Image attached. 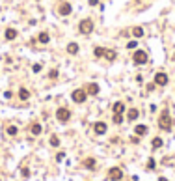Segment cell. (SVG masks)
Here are the masks:
<instances>
[{
  "instance_id": "obj_1",
  "label": "cell",
  "mask_w": 175,
  "mask_h": 181,
  "mask_svg": "<svg viewBox=\"0 0 175 181\" xmlns=\"http://www.w3.org/2000/svg\"><path fill=\"white\" fill-rule=\"evenodd\" d=\"M158 127L162 131H171V118H169V110L168 108L162 110V114L158 118Z\"/></svg>"
},
{
  "instance_id": "obj_2",
  "label": "cell",
  "mask_w": 175,
  "mask_h": 181,
  "mask_svg": "<svg viewBox=\"0 0 175 181\" xmlns=\"http://www.w3.org/2000/svg\"><path fill=\"white\" fill-rule=\"evenodd\" d=\"M78 32L80 34H91L93 32V21L91 19H82L80 22H78Z\"/></svg>"
},
{
  "instance_id": "obj_3",
  "label": "cell",
  "mask_w": 175,
  "mask_h": 181,
  "mask_svg": "<svg viewBox=\"0 0 175 181\" xmlns=\"http://www.w3.org/2000/svg\"><path fill=\"white\" fill-rule=\"evenodd\" d=\"M56 120H58L60 123H67V121L71 120V110L65 108V106L58 108V110H56Z\"/></svg>"
},
{
  "instance_id": "obj_4",
  "label": "cell",
  "mask_w": 175,
  "mask_h": 181,
  "mask_svg": "<svg viewBox=\"0 0 175 181\" xmlns=\"http://www.w3.org/2000/svg\"><path fill=\"white\" fill-rule=\"evenodd\" d=\"M147 60H149V56H147L145 51H136V52L132 54V62H134L136 65H143V64H147Z\"/></svg>"
},
{
  "instance_id": "obj_5",
  "label": "cell",
  "mask_w": 175,
  "mask_h": 181,
  "mask_svg": "<svg viewBox=\"0 0 175 181\" xmlns=\"http://www.w3.org/2000/svg\"><path fill=\"white\" fill-rule=\"evenodd\" d=\"M86 97H88V92H86V90H74V92L71 94V99L74 101V103H84L86 101Z\"/></svg>"
},
{
  "instance_id": "obj_6",
  "label": "cell",
  "mask_w": 175,
  "mask_h": 181,
  "mask_svg": "<svg viewBox=\"0 0 175 181\" xmlns=\"http://www.w3.org/2000/svg\"><path fill=\"white\" fill-rule=\"evenodd\" d=\"M121 177H123V170H121V168L112 166V168L108 170V179H110V181H121Z\"/></svg>"
},
{
  "instance_id": "obj_7",
  "label": "cell",
  "mask_w": 175,
  "mask_h": 181,
  "mask_svg": "<svg viewBox=\"0 0 175 181\" xmlns=\"http://www.w3.org/2000/svg\"><path fill=\"white\" fill-rule=\"evenodd\" d=\"M71 11H73V6H71L69 2H62V4H60V8H58V13H60L62 17L71 15Z\"/></svg>"
},
{
  "instance_id": "obj_8",
  "label": "cell",
  "mask_w": 175,
  "mask_h": 181,
  "mask_svg": "<svg viewBox=\"0 0 175 181\" xmlns=\"http://www.w3.org/2000/svg\"><path fill=\"white\" fill-rule=\"evenodd\" d=\"M155 84H157V86H166V84H168V75L162 73V71H158V73L155 75Z\"/></svg>"
},
{
  "instance_id": "obj_9",
  "label": "cell",
  "mask_w": 175,
  "mask_h": 181,
  "mask_svg": "<svg viewBox=\"0 0 175 181\" xmlns=\"http://www.w3.org/2000/svg\"><path fill=\"white\" fill-rule=\"evenodd\" d=\"M106 129H108V127H106V123H105V121H97V123L93 125L95 134H105V133H106Z\"/></svg>"
},
{
  "instance_id": "obj_10",
  "label": "cell",
  "mask_w": 175,
  "mask_h": 181,
  "mask_svg": "<svg viewBox=\"0 0 175 181\" xmlns=\"http://www.w3.org/2000/svg\"><path fill=\"white\" fill-rule=\"evenodd\" d=\"M17 36H19V32H17L15 28H8V30H6V34H4V37H6L8 41H13Z\"/></svg>"
},
{
  "instance_id": "obj_11",
  "label": "cell",
  "mask_w": 175,
  "mask_h": 181,
  "mask_svg": "<svg viewBox=\"0 0 175 181\" xmlns=\"http://www.w3.org/2000/svg\"><path fill=\"white\" fill-rule=\"evenodd\" d=\"M30 133L34 134V137H39V134L43 133V127H41V123H32V127H30Z\"/></svg>"
},
{
  "instance_id": "obj_12",
  "label": "cell",
  "mask_w": 175,
  "mask_h": 181,
  "mask_svg": "<svg viewBox=\"0 0 175 181\" xmlns=\"http://www.w3.org/2000/svg\"><path fill=\"white\" fill-rule=\"evenodd\" d=\"M86 92H88L89 95H97V94H99V84H95V82L88 84V88H86Z\"/></svg>"
},
{
  "instance_id": "obj_13",
  "label": "cell",
  "mask_w": 175,
  "mask_h": 181,
  "mask_svg": "<svg viewBox=\"0 0 175 181\" xmlns=\"http://www.w3.org/2000/svg\"><path fill=\"white\" fill-rule=\"evenodd\" d=\"M108 62H114L116 58H117V54H116V51H112V49H105V54H103Z\"/></svg>"
},
{
  "instance_id": "obj_14",
  "label": "cell",
  "mask_w": 175,
  "mask_h": 181,
  "mask_svg": "<svg viewBox=\"0 0 175 181\" xmlns=\"http://www.w3.org/2000/svg\"><path fill=\"white\" fill-rule=\"evenodd\" d=\"M112 110H114V114H123V112H125V105L121 101H117V103H114Z\"/></svg>"
},
{
  "instance_id": "obj_15",
  "label": "cell",
  "mask_w": 175,
  "mask_h": 181,
  "mask_svg": "<svg viewBox=\"0 0 175 181\" xmlns=\"http://www.w3.org/2000/svg\"><path fill=\"white\" fill-rule=\"evenodd\" d=\"M134 133L138 134V137H143V134H147V125H136Z\"/></svg>"
},
{
  "instance_id": "obj_16",
  "label": "cell",
  "mask_w": 175,
  "mask_h": 181,
  "mask_svg": "<svg viewBox=\"0 0 175 181\" xmlns=\"http://www.w3.org/2000/svg\"><path fill=\"white\" fill-rule=\"evenodd\" d=\"M95 159H93V157H88V159H84V166L86 168H89V170H95Z\"/></svg>"
},
{
  "instance_id": "obj_17",
  "label": "cell",
  "mask_w": 175,
  "mask_h": 181,
  "mask_svg": "<svg viewBox=\"0 0 175 181\" xmlns=\"http://www.w3.org/2000/svg\"><path fill=\"white\" fill-rule=\"evenodd\" d=\"M67 52H69V54H77V52H78V43H74V41L69 43V45H67Z\"/></svg>"
},
{
  "instance_id": "obj_18",
  "label": "cell",
  "mask_w": 175,
  "mask_h": 181,
  "mask_svg": "<svg viewBox=\"0 0 175 181\" xmlns=\"http://www.w3.org/2000/svg\"><path fill=\"white\" fill-rule=\"evenodd\" d=\"M28 97H30V92H28L26 88H21V90H19V99H21V101H26Z\"/></svg>"
},
{
  "instance_id": "obj_19",
  "label": "cell",
  "mask_w": 175,
  "mask_h": 181,
  "mask_svg": "<svg viewBox=\"0 0 175 181\" xmlns=\"http://www.w3.org/2000/svg\"><path fill=\"white\" fill-rule=\"evenodd\" d=\"M127 116H129V120H131V121H134V120H138V116H140V112H138V108H131Z\"/></svg>"
},
{
  "instance_id": "obj_20",
  "label": "cell",
  "mask_w": 175,
  "mask_h": 181,
  "mask_svg": "<svg viewBox=\"0 0 175 181\" xmlns=\"http://www.w3.org/2000/svg\"><path fill=\"white\" fill-rule=\"evenodd\" d=\"M6 133L10 134V137H15V134L19 133V129H17L15 125H8V127H6Z\"/></svg>"
},
{
  "instance_id": "obj_21",
  "label": "cell",
  "mask_w": 175,
  "mask_h": 181,
  "mask_svg": "<svg viewBox=\"0 0 175 181\" xmlns=\"http://www.w3.org/2000/svg\"><path fill=\"white\" fill-rule=\"evenodd\" d=\"M37 39H39V43H48V39H51V36H48L47 32H41Z\"/></svg>"
},
{
  "instance_id": "obj_22",
  "label": "cell",
  "mask_w": 175,
  "mask_h": 181,
  "mask_svg": "<svg viewBox=\"0 0 175 181\" xmlns=\"http://www.w3.org/2000/svg\"><path fill=\"white\" fill-rule=\"evenodd\" d=\"M132 36H134V37H142V36H143V28H142V26L132 28Z\"/></svg>"
},
{
  "instance_id": "obj_23",
  "label": "cell",
  "mask_w": 175,
  "mask_h": 181,
  "mask_svg": "<svg viewBox=\"0 0 175 181\" xmlns=\"http://www.w3.org/2000/svg\"><path fill=\"white\" fill-rule=\"evenodd\" d=\"M93 54H95L97 58H101V56L105 54V49H103V47H95V49H93Z\"/></svg>"
},
{
  "instance_id": "obj_24",
  "label": "cell",
  "mask_w": 175,
  "mask_h": 181,
  "mask_svg": "<svg viewBox=\"0 0 175 181\" xmlns=\"http://www.w3.org/2000/svg\"><path fill=\"white\" fill-rule=\"evenodd\" d=\"M151 146H153L155 149H157V148H162V138H158V137H157V138H153V142H151Z\"/></svg>"
},
{
  "instance_id": "obj_25",
  "label": "cell",
  "mask_w": 175,
  "mask_h": 181,
  "mask_svg": "<svg viewBox=\"0 0 175 181\" xmlns=\"http://www.w3.org/2000/svg\"><path fill=\"white\" fill-rule=\"evenodd\" d=\"M51 146H54V148L60 146V138L58 137H51Z\"/></svg>"
},
{
  "instance_id": "obj_26",
  "label": "cell",
  "mask_w": 175,
  "mask_h": 181,
  "mask_svg": "<svg viewBox=\"0 0 175 181\" xmlns=\"http://www.w3.org/2000/svg\"><path fill=\"white\" fill-rule=\"evenodd\" d=\"M48 79H58V69H51V73H48Z\"/></svg>"
},
{
  "instance_id": "obj_27",
  "label": "cell",
  "mask_w": 175,
  "mask_h": 181,
  "mask_svg": "<svg viewBox=\"0 0 175 181\" xmlns=\"http://www.w3.org/2000/svg\"><path fill=\"white\" fill-rule=\"evenodd\" d=\"M147 170H155V159H149L147 161Z\"/></svg>"
},
{
  "instance_id": "obj_28",
  "label": "cell",
  "mask_w": 175,
  "mask_h": 181,
  "mask_svg": "<svg viewBox=\"0 0 175 181\" xmlns=\"http://www.w3.org/2000/svg\"><path fill=\"white\" fill-rule=\"evenodd\" d=\"M136 47H138V43H136V41H129V43H127V49H131V51L136 49Z\"/></svg>"
},
{
  "instance_id": "obj_29",
  "label": "cell",
  "mask_w": 175,
  "mask_h": 181,
  "mask_svg": "<svg viewBox=\"0 0 175 181\" xmlns=\"http://www.w3.org/2000/svg\"><path fill=\"white\" fill-rule=\"evenodd\" d=\"M121 121H123L121 114H114V123H121Z\"/></svg>"
},
{
  "instance_id": "obj_30",
  "label": "cell",
  "mask_w": 175,
  "mask_h": 181,
  "mask_svg": "<svg viewBox=\"0 0 175 181\" xmlns=\"http://www.w3.org/2000/svg\"><path fill=\"white\" fill-rule=\"evenodd\" d=\"M32 69H34V73H39V71H41V65H39V64H36Z\"/></svg>"
},
{
  "instance_id": "obj_31",
  "label": "cell",
  "mask_w": 175,
  "mask_h": 181,
  "mask_svg": "<svg viewBox=\"0 0 175 181\" xmlns=\"http://www.w3.org/2000/svg\"><path fill=\"white\" fill-rule=\"evenodd\" d=\"M22 175H24V177H30V170H28V168H22Z\"/></svg>"
},
{
  "instance_id": "obj_32",
  "label": "cell",
  "mask_w": 175,
  "mask_h": 181,
  "mask_svg": "<svg viewBox=\"0 0 175 181\" xmlns=\"http://www.w3.org/2000/svg\"><path fill=\"white\" fill-rule=\"evenodd\" d=\"M155 86H157V84H147V92H153Z\"/></svg>"
},
{
  "instance_id": "obj_33",
  "label": "cell",
  "mask_w": 175,
  "mask_h": 181,
  "mask_svg": "<svg viewBox=\"0 0 175 181\" xmlns=\"http://www.w3.org/2000/svg\"><path fill=\"white\" fill-rule=\"evenodd\" d=\"M88 2H89V6H97V4H99V0H88Z\"/></svg>"
},
{
  "instance_id": "obj_34",
  "label": "cell",
  "mask_w": 175,
  "mask_h": 181,
  "mask_svg": "<svg viewBox=\"0 0 175 181\" xmlns=\"http://www.w3.org/2000/svg\"><path fill=\"white\" fill-rule=\"evenodd\" d=\"M158 181H168V179L166 177H158Z\"/></svg>"
},
{
  "instance_id": "obj_35",
  "label": "cell",
  "mask_w": 175,
  "mask_h": 181,
  "mask_svg": "<svg viewBox=\"0 0 175 181\" xmlns=\"http://www.w3.org/2000/svg\"><path fill=\"white\" fill-rule=\"evenodd\" d=\"M173 62H175V54H173Z\"/></svg>"
}]
</instances>
